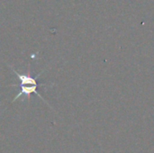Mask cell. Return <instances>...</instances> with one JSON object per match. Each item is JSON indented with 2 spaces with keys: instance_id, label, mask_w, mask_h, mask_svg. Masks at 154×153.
<instances>
[{
  "instance_id": "1",
  "label": "cell",
  "mask_w": 154,
  "mask_h": 153,
  "mask_svg": "<svg viewBox=\"0 0 154 153\" xmlns=\"http://www.w3.org/2000/svg\"><path fill=\"white\" fill-rule=\"evenodd\" d=\"M12 70H13V72L18 77L19 81H20V84H14V86H15V87H20V91H19V93L17 94V96L14 98V101H15L17 98H19V97H21V96H24L25 97H28V96H30L32 94H35V95H37L40 98H42L45 103H47L46 100H45V99L38 93V91H37L38 84H37L36 79H37V78H38L41 74H38V75L36 76V78H32V77L29 76V75L22 74V73L16 71V70L14 69H13Z\"/></svg>"
}]
</instances>
